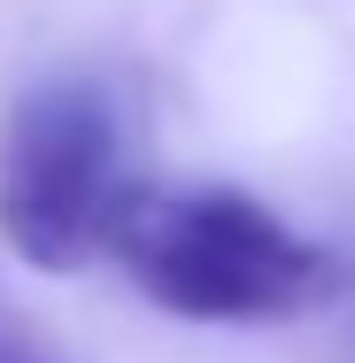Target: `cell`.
<instances>
[{"mask_svg": "<svg viewBox=\"0 0 355 363\" xmlns=\"http://www.w3.org/2000/svg\"><path fill=\"white\" fill-rule=\"evenodd\" d=\"M108 255L124 279L193 325H293L340 294V263L232 186H132Z\"/></svg>", "mask_w": 355, "mask_h": 363, "instance_id": "6da1fadb", "label": "cell"}, {"mask_svg": "<svg viewBox=\"0 0 355 363\" xmlns=\"http://www.w3.org/2000/svg\"><path fill=\"white\" fill-rule=\"evenodd\" d=\"M124 194V132L101 85L55 77L16 101L0 132V240L16 263L55 279L85 271L93 255H108Z\"/></svg>", "mask_w": 355, "mask_h": 363, "instance_id": "7a4b0ae2", "label": "cell"}, {"mask_svg": "<svg viewBox=\"0 0 355 363\" xmlns=\"http://www.w3.org/2000/svg\"><path fill=\"white\" fill-rule=\"evenodd\" d=\"M0 363H55V356H39L23 333H8V325H0Z\"/></svg>", "mask_w": 355, "mask_h": 363, "instance_id": "3957f363", "label": "cell"}]
</instances>
